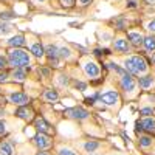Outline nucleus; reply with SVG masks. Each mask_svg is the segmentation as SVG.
Returning a JSON list of instances; mask_svg holds the SVG:
<instances>
[{
    "label": "nucleus",
    "instance_id": "f257e3e1",
    "mask_svg": "<svg viewBox=\"0 0 155 155\" xmlns=\"http://www.w3.org/2000/svg\"><path fill=\"white\" fill-rule=\"evenodd\" d=\"M8 62H9V65H12L14 68H22V67H28L30 65L31 58H30V54L25 50L14 48L12 51H9Z\"/></svg>",
    "mask_w": 155,
    "mask_h": 155
},
{
    "label": "nucleus",
    "instance_id": "f03ea898",
    "mask_svg": "<svg viewBox=\"0 0 155 155\" xmlns=\"http://www.w3.org/2000/svg\"><path fill=\"white\" fill-rule=\"evenodd\" d=\"M99 99H101V102H104L106 106H115L116 102L120 101V96L116 92H106L104 95L99 96Z\"/></svg>",
    "mask_w": 155,
    "mask_h": 155
},
{
    "label": "nucleus",
    "instance_id": "7ed1b4c3",
    "mask_svg": "<svg viewBox=\"0 0 155 155\" xmlns=\"http://www.w3.org/2000/svg\"><path fill=\"white\" fill-rule=\"evenodd\" d=\"M65 113L68 116H71V118H74V120H85L87 116H88V112L85 109H81V107L68 109V110H65Z\"/></svg>",
    "mask_w": 155,
    "mask_h": 155
},
{
    "label": "nucleus",
    "instance_id": "20e7f679",
    "mask_svg": "<svg viewBox=\"0 0 155 155\" xmlns=\"http://www.w3.org/2000/svg\"><path fill=\"white\" fill-rule=\"evenodd\" d=\"M34 143H36L37 147L47 149V147L51 146V140H50V137H47L45 134H37V135L34 137Z\"/></svg>",
    "mask_w": 155,
    "mask_h": 155
},
{
    "label": "nucleus",
    "instance_id": "39448f33",
    "mask_svg": "<svg viewBox=\"0 0 155 155\" xmlns=\"http://www.w3.org/2000/svg\"><path fill=\"white\" fill-rule=\"evenodd\" d=\"M121 87L126 90V92H134L135 87H137V84H135V81H134L132 76L124 74V76L121 78Z\"/></svg>",
    "mask_w": 155,
    "mask_h": 155
},
{
    "label": "nucleus",
    "instance_id": "423d86ee",
    "mask_svg": "<svg viewBox=\"0 0 155 155\" xmlns=\"http://www.w3.org/2000/svg\"><path fill=\"white\" fill-rule=\"evenodd\" d=\"M9 101L11 102H14V104H17V106H25L27 102L30 101V98L25 95V93H11L9 95Z\"/></svg>",
    "mask_w": 155,
    "mask_h": 155
},
{
    "label": "nucleus",
    "instance_id": "0eeeda50",
    "mask_svg": "<svg viewBox=\"0 0 155 155\" xmlns=\"http://www.w3.org/2000/svg\"><path fill=\"white\" fill-rule=\"evenodd\" d=\"M84 71L90 78H98L99 76V68L95 62H85L84 64Z\"/></svg>",
    "mask_w": 155,
    "mask_h": 155
},
{
    "label": "nucleus",
    "instance_id": "6e6552de",
    "mask_svg": "<svg viewBox=\"0 0 155 155\" xmlns=\"http://www.w3.org/2000/svg\"><path fill=\"white\" fill-rule=\"evenodd\" d=\"M130 61H132V64L135 65V68H137L138 73H144L146 71V68H147L146 61L141 58V56H134V58H130Z\"/></svg>",
    "mask_w": 155,
    "mask_h": 155
},
{
    "label": "nucleus",
    "instance_id": "1a4fd4ad",
    "mask_svg": "<svg viewBox=\"0 0 155 155\" xmlns=\"http://www.w3.org/2000/svg\"><path fill=\"white\" fill-rule=\"evenodd\" d=\"M113 48L116 51H121V53H127L130 45H129V42L124 41V39H116V41H113Z\"/></svg>",
    "mask_w": 155,
    "mask_h": 155
},
{
    "label": "nucleus",
    "instance_id": "9d476101",
    "mask_svg": "<svg viewBox=\"0 0 155 155\" xmlns=\"http://www.w3.org/2000/svg\"><path fill=\"white\" fill-rule=\"evenodd\" d=\"M36 127L41 134H50L51 132V126L44 120V118H37L36 120Z\"/></svg>",
    "mask_w": 155,
    "mask_h": 155
},
{
    "label": "nucleus",
    "instance_id": "9b49d317",
    "mask_svg": "<svg viewBox=\"0 0 155 155\" xmlns=\"http://www.w3.org/2000/svg\"><path fill=\"white\" fill-rule=\"evenodd\" d=\"M140 126L147 132H153L155 130V120L153 118H144V120L140 121Z\"/></svg>",
    "mask_w": 155,
    "mask_h": 155
},
{
    "label": "nucleus",
    "instance_id": "f8f14e48",
    "mask_svg": "<svg viewBox=\"0 0 155 155\" xmlns=\"http://www.w3.org/2000/svg\"><path fill=\"white\" fill-rule=\"evenodd\" d=\"M8 44H9L11 47H14V48L23 47V45H25V37H23L22 34H17V36H14V37H11L9 41H8Z\"/></svg>",
    "mask_w": 155,
    "mask_h": 155
},
{
    "label": "nucleus",
    "instance_id": "ddd939ff",
    "mask_svg": "<svg viewBox=\"0 0 155 155\" xmlns=\"http://www.w3.org/2000/svg\"><path fill=\"white\" fill-rule=\"evenodd\" d=\"M16 115L19 116V118L27 120V121H30V120L33 118V112H31L30 109H27V107H20V109H17Z\"/></svg>",
    "mask_w": 155,
    "mask_h": 155
},
{
    "label": "nucleus",
    "instance_id": "4468645a",
    "mask_svg": "<svg viewBox=\"0 0 155 155\" xmlns=\"http://www.w3.org/2000/svg\"><path fill=\"white\" fill-rule=\"evenodd\" d=\"M45 54L48 56V59H56L59 56V48L56 45H48L45 48Z\"/></svg>",
    "mask_w": 155,
    "mask_h": 155
},
{
    "label": "nucleus",
    "instance_id": "2eb2a0df",
    "mask_svg": "<svg viewBox=\"0 0 155 155\" xmlns=\"http://www.w3.org/2000/svg\"><path fill=\"white\" fill-rule=\"evenodd\" d=\"M129 41L132 42V45L138 47L143 44V36H141L140 33H129Z\"/></svg>",
    "mask_w": 155,
    "mask_h": 155
},
{
    "label": "nucleus",
    "instance_id": "dca6fc26",
    "mask_svg": "<svg viewBox=\"0 0 155 155\" xmlns=\"http://www.w3.org/2000/svg\"><path fill=\"white\" fill-rule=\"evenodd\" d=\"M138 84H140V87H141V88H144V90H146V88L152 87L153 79H152V76H143V78H140Z\"/></svg>",
    "mask_w": 155,
    "mask_h": 155
},
{
    "label": "nucleus",
    "instance_id": "f3484780",
    "mask_svg": "<svg viewBox=\"0 0 155 155\" xmlns=\"http://www.w3.org/2000/svg\"><path fill=\"white\" fill-rule=\"evenodd\" d=\"M31 53H33L36 58H42V56L45 54V50H44V47H42L41 44H33V45H31Z\"/></svg>",
    "mask_w": 155,
    "mask_h": 155
},
{
    "label": "nucleus",
    "instance_id": "a211bd4d",
    "mask_svg": "<svg viewBox=\"0 0 155 155\" xmlns=\"http://www.w3.org/2000/svg\"><path fill=\"white\" fill-rule=\"evenodd\" d=\"M143 44L146 47L147 51H155V37L149 36V37H144L143 39Z\"/></svg>",
    "mask_w": 155,
    "mask_h": 155
},
{
    "label": "nucleus",
    "instance_id": "6ab92c4d",
    "mask_svg": "<svg viewBox=\"0 0 155 155\" xmlns=\"http://www.w3.org/2000/svg\"><path fill=\"white\" fill-rule=\"evenodd\" d=\"M44 98H45L48 102H54V101H58L59 95H58L56 90H47V92L44 93Z\"/></svg>",
    "mask_w": 155,
    "mask_h": 155
},
{
    "label": "nucleus",
    "instance_id": "aec40b11",
    "mask_svg": "<svg viewBox=\"0 0 155 155\" xmlns=\"http://www.w3.org/2000/svg\"><path fill=\"white\" fill-rule=\"evenodd\" d=\"M12 78H14L16 81L22 82V81H25V78H27V73H25V70H22V68H14V71H12Z\"/></svg>",
    "mask_w": 155,
    "mask_h": 155
},
{
    "label": "nucleus",
    "instance_id": "412c9836",
    "mask_svg": "<svg viewBox=\"0 0 155 155\" xmlns=\"http://www.w3.org/2000/svg\"><path fill=\"white\" fill-rule=\"evenodd\" d=\"M124 67H126V70H127V71H130L132 74H140V73L137 71V68H135V65L132 64V61H130V59H127V61L124 62Z\"/></svg>",
    "mask_w": 155,
    "mask_h": 155
},
{
    "label": "nucleus",
    "instance_id": "4be33fe9",
    "mask_svg": "<svg viewBox=\"0 0 155 155\" xmlns=\"http://www.w3.org/2000/svg\"><path fill=\"white\" fill-rule=\"evenodd\" d=\"M0 150H2V155H12V147L8 143H2V144H0Z\"/></svg>",
    "mask_w": 155,
    "mask_h": 155
},
{
    "label": "nucleus",
    "instance_id": "5701e85b",
    "mask_svg": "<svg viewBox=\"0 0 155 155\" xmlns=\"http://www.w3.org/2000/svg\"><path fill=\"white\" fill-rule=\"evenodd\" d=\"M98 147H99V143H96V141H88V143L84 144V149H85L87 152H93V150L98 149Z\"/></svg>",
    "mask_w": 155,
    "mask_h": 155
},
{
    "label": "nucleus",
    "instance_id": "b1692460",
    "mask_svg": "<svg viewBox=\"0 0 155 155\" xmlns=\"http://www.w3.org/2000/svg\"><path fill=\"white\" fill-rule=\"evenodd\" d=\"M59 56L64 58V59H70V58H71V51H70V48H67V47L59 48Z\"/></svg>",
    "mask_w": 155,
    "mask_h": 155
},
{
    "label": "nucleus",
    "instance_id": "393cba45",
    "mask_svg": "<svg viewBox=\"0 0 155 155\" xmlns=\"http://www.w3.org/2000/svg\"><path fill=\"white\" fill-rule=\"evenodd\" d=\"M140 144H141V147H149L152 144V140L149 137H141L140 138Z\"/></svg>",
    "mask_w": 155,
    "mask_h": 155
},
{
    "label": "nucleus",
    "instance_id": "a878e982",
    "mask_svg": "<svg viewBox=\"0 0 155 155\" xmlns=\"http://www.w3.org/2000/svg\"><path fill=\"white\" fill-rule=\"evenodd\" d=\"M9 31H11V27H9V25L0 23V36H5V34H8Z\"/></svg>",
    "mask_w": 155,
    "mask_h": 155
},
{
    "label": "nucleus",
    "instance_id": "bb28decb",
    "mask_svg": "<svg viewBox=\"0 0 155 155\" xmlns=\"http://www.w3.org/2000/svg\"><path fill=\"white\" fill-rule=\"evenodd\" d=\"M59 155H76V152H73L71 149H67V147H61Z\"/></svg>",
    "mask_w": 155,
    "mask_h": 155
},
{
    "label": "nucleus",
    "instance_id": "cd10ccee",
    "mask_svg": "<svg viewBox=\"0 0 155 155\" xmlns=\"http://www.w3.org/2000/svg\"><path fill=\"white\" fill-rule=\"evenodd\" d=\"M58 82H59L61 85H68V78L64 76V74H59V76H58Z\"/></svg>",
    "mask_w": 155,
    "mask_h": 155
},
{
    "label": "nucleus",
    "instance_id": "c85d7f7f",
    "mask_svg": "<svg viewBox=\"0 0 155 155\" xmlns=\"http://www.w3.org/2000/svg\"><path fill=\"white\" fill-rule=\"evenodd\" d=\"M109 65H110V68H112V70H115V71H118V73H120L121 76L127 74V73H124V70H123V68H120L118 65H116V64H109Z\"/></svg>",
    "mask_w": 155,
    "mask_h": 155
},
{
    "label": "nucleus",
    "instance_id": "c756f323",
    "mask_svg": "<svg viewBox=\"0 0 155 155\" xmlns=\"http://www.w3.org/2000/svg\"><path fill=\"white\" fill-rule=\"evenodd\" d=\"M61 3H62V6L70 8V6H73V5H74V0H61Z\"/></svg>",
    "mask_w": 155,
    "mask_h": 155
},
{
    "label": "nucleus",
    "instance_id": "7c9ffc66",
    "mask_svg": "<svg viewBox=\"0 0 155 155\" xmlns=\"http://www.w3.org/2000/svg\"><path fill=\"white\" fill-rule=\"evenodd\" d=\"M6 64H8V62H6V59H5L3 56H0V70H3V68L6 67Z\"/></svg>",
    "mask_w": 155,
    "mask_h": 155
},
{
    "label": "nucleus",
    "instance_id": "2f4dec72",
    "mask_svg": "<svg viewBox=\"0 0 155 155\" xmlns=\"http://www.w3.org/2000/svg\"><path fill=\"white\" fill-rule=\"evenodd\" d=\"M147 30L152 31V33H155V20H152V22L147 23Z\"/></svg>",
    "mask_w": 155,
    "mask_h": 155
},
{
    "label": "nucleus",
    "instance_id": "473e14b6",
    "mask_svg": "<svg viewBox=\"0 0 155 155\" xmlns=\"http://www.w3.org/2000/svg\"><path fill=\"white\" fill-rule=\"evenodd\" d=\"M93 0H78V3H79L81 6H87V5H90Z\"/></svg>",
    "mask_w": 155,
    "mask_h": 155
},
{
    "label": "nucleus",
    "instance_id": "72a5a7b5",
    "mask_svg": "<svg viewBox=\"0 0 155 155\" xmlns=\"http://www.w3.org/2000/svg\"><path fill=\"white\" fill-rule=\"evenodd\" d=\"M140 113L143 115V116H149V115H152V109H143Z\"/></svg>",
    "mask_w": 155,
    "mask_h": 155
},
{
    "label": "nucleus",
    "instance_id": "f704fd0d",
    "mask_svg": "<svg viewBox=\"0 0 155 155\" xmlns=\"http://www.w3.org/2000/svg\"><path fill=\"white\" fill-rule=\"evenodd\" d=\"M11 17H12L11 12H2V14H0V19H11Z\"/></svg>",
    "mask_w": 155,
    "mask_h": 155
},
{
    "label": "nucleus",
    "instance_id": "c9c22d12",
    "mask_svg": "<svg viewBox=\"0 0 155 155\" xmlns=\"http://www.w3.org/2000/svg\"><path fill=\"white\" fill-rule=\"evenodd\" d=\"M6 78H8V74H6L5 71H2V73H0V82H5Z\"/></svg>",
    "mask_w": 155,
    "mask_h": 155
},
{
    "label": "nucleus",
    "instance_id": "e433bc0d",
    "mask_svg": "<svg viewBox=\"0 0 155 155\" xmlns=\"http://www.w3.org/2000/svg\"><path fill=\"white\" fill-rule=\"evenodd\" d=\"M85 84L84 82H76V88H79V90H85Z\"/></svg>",
    "mask_w": 155,
    "mask_h": 155
},
{
    "label": "nucleus",
    "instance_id": "4c0bfd02",
    "mask_svg": "<svg viewBox=\"0 0 155 155\" xmlns=\"http://www.w3.org/2000/svg\"><path fill=\"white\" fill-rule=\"evenodd\" d=\"M127 6H129V8H135V6H137V3H135V0H129V3H127Z\"/></svg>",
    "mask_w": 155,
    "mask_h": 155
},
{
    "label": "nucleus",
    "instance_id": "58836bf2",
    "mask_svg": "<svg viewBox=\"0 0 155 155\" xmlns=\"http://www.w3.org/2000/svg\"><path fill=\"white\" fill-rule=\"evenodd\" d=\"M5 132V123L3 121H0V135H2Z\"/></svg>",
    "mask_w": 155,
    "mask_h": 155
},
{
    "label": "nucleus",
    "instance_id": "ea45409f",
    "mask_svg": "<svg viewBox=\"0 0 155 155\" xmlns=\"http://www.w3.org/2000/svg\"><path fill=\"white\" fill-rule=\"evenodd\" d=\"M41 73H42V74H45V76H48V74H50V71H48V70H45V68H42V70H41Z\"/></svg>",
    "mask_w": 155,
    "mask_h": 155
},
{
    "label": "nucleus",
    "instance_id": "a19ab883",
    "mask_svg": "<svg viewBox=\"0 0 155 155\" xmlns=\"http://www.w3.org/2000/svg\"><path fill=\"white\" fill-rule=\"evenodd\" d=\"M37 155H50V153H47V152H39Z\"/></svg>",
    "mask_w": 155,
    "mask_h": 155
},
{
    "label": "nucleus",
    "instance_id": "79ce46f5",
    "mask_svg": "<svg viewBox=\"0 0 155 155\" xmlns=\"http://www.w3.org/2000/svg\"><path fill=\"white\" fill-rule=\"evenodd\" d=\"M147 3H155V0H146Z\"/></svg>",
    "mask_w": 155,
    "mask_h": 155
},
{
    "label": "nucleus",
    "instance_id": "37998d69",
    "mask_svg": "<svg viewBox=\"0 0 155 155\" xmlns=\"http://www.w3.org/2000/svg\"><path fill=\"white\" fill-rule=\"evenodd\" d=\"M3 113H5V110H2V109H0V116H2Z\"/></svg>",
    "mask_w": 155,
    "mask_h": 155
},
{
    "label": "nucleus",
    "instance_id": "c03bdc74",
    "mask_svg": "<svg viewBox=\"0 0 155 155\" xmlns=\"http://www.w3.org/2000/svg\"><path fill=\"white\" fill-rule=\"evenodd\" d=\"M37 2H45V0H37Z\"/></svg>",
    "mask_w": 155,
    "mask_h": 155
}]
</instances>
